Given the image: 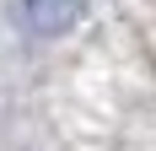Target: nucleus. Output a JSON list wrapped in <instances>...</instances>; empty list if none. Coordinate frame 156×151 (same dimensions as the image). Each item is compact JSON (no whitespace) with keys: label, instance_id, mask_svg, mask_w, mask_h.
<instances>
[{"label":"nucleus","instance_id":"f257e3e1","mask_svg":"<svg viewBox=\"0 0 156 151\" xmlns=\"http://www.w3.org/2000/svg\"><path fill=\"white\" fill-rule=\"evenodd\" d=\"M22 11V27L38 32V38H59V32L76 27V16L86 11V0H16Z\"/></svg>","mask_w":156,"mask_h":151}]
</instances>
